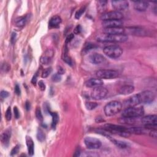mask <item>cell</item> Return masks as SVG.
Returning <instances> with one entry per match:
<instances>
[{
  "label": "cell",
  "instance_id": "cell-47",
  "mask_svg": "<svg viewBox=\"0 0 157 157\" xmlns=\"http://www.w3.org/2000/svg\"><path fill=\"white\" fill-rule=\"evenodd\" d=\"M16 37H17V34H16L15 32H14V33H12L11 38H10V41H11L12 44H14V43H15V40H16Z\"/></svg>",
  "mask_w": 157,
  "mask_h": 157
},
{
  "label": "cell",
  "instance_id": "cell-42",
  "mask_svg": "<svg viewBox=\"0 0 157 157\" xmlns=\"http://www.w3.org/2000/svg\"><path fill=\"white\" fill-rule=\"evenodd\" d=\"M1 68H2L3 71H4V72H7V71H8L10 69V66L9 65V64L8 63H4V64H3Z\"/></svg>",
  "mask_w": 157,
  "mask_h": 157
},
{
  "label": "cell",
  "instance_id": "cell-12",
  "mask_svg": "<svg viewBox=\"0 0 157 157\" xmlns=\"http://www.w3.org/2000/svg\"><path fill=\"white\" fill-rule=\"evenodd\" d=\"M139 104H140V101L138 97V95H135L129 97V98L124 101L123 102V106L125 108H128L135 107Z\"/></svg>",
  "mask_w": 157,
  "mask_h": 157
},
{
  "label": "cell",
  "instance_id": "cell-7",
  "mask_svg": "<svg viewBox=\"0 0 157 157\" xmlns=\"http://www.w3.org/2000/svg\"><path fill=\"white\" fill-rule=\"evenodd\" d=\"M138 95L140 103L149 104L155 100V94L150 90H145Z\"/></svg>",
  "mask_w": 157,
  "mask_h": 157
},
{
  "label": "cell",
  "instance_id": "cell-6",
  "mask_svg": "<svg viewBox=\"0 0 157 157\" xmlns=\"http://www.w3.org/2000/svg\"><path fill=\"white\" fill-rule=\"evenodd\" d=\"M96 76L99 79H112L118 76V73L115 70L112 69H100L96 73Z\"/></svg>",
  "mask_w": 157,
  "mask_h": 157
},
{
  "label": "cell",
  "instance_id": "cell-20",
  "mask_svg": "<svg viewBox=\"0 0 157 157\" xmlns=\"http://www.w3.org/2000/svg\"><path fill=\"white\" fill-rule=\"evenodd\" d=\"M134 91V87L132 85H124L119 89L118 92L120 95H127L132 93Z\"/></svg>",
  "mask_w": 157,
  "mask_h": 157
},
{
  "label": "cell",
  "instance_id": "cell-1",
  "mask_svg": "<svg viewBox=\"0 0 157 157\" xmlns=\"http://www.w3.org/2000/svg\"><path fill=\"white\" fill-rule=\"evenodd\" d=\"M97 41L102 42H123L127 41L128 36L125 34L123 35H109L101 34L96 37Z\"/></svg>",
  "mask_w": 157,
  "mask_h": 157
},
{
  "label": "cell",
  "instance_id": "cell-17",
  "mask_svg": "<svg viewBox=\"0 0 157 157\" xmlns=\"http://www.w3.org/2000/svg\"><path fill=\"white\" fill-rule=\"evenodd\" d=\"M142 123L144 125H156L157 124V116L156 115H149L142 118Z\"/></svg>",
  "mask_w": 157,
  "mask_h": 157
},
{
  "label": "cell",
  "instance_id": "cell-4",
  "mask_svg": "<svg viewBox=\"0 0 157 157\" xmlns=\"http://www.w3.org/2000/svg\"><path fill=\"white\" fill-rule=\"evenodd\" d=\"M103 52L108 57L111 58H118L123 53L122 47L117 45H111L104 48Z\"/></svg>",
  "mask_w": 157,
  "mask_h": 157
},
{
  "label": "cell",
  "instance_id": "cell-41",
  "mask_svg": "<svg viewBox=\"0 0 157 157\" xmlns=\"http://www.w3.org/2000/svg\"><path fill=\"white\" fill-rule=\"evenodd\" d=\"M0 95H1V99H5L8 98V97L9 96V94L8 91H4V90H3L1 91V93H0Z\"/></svg>",
  "mask_w": 157,
  "mask_h": 157
},
{
  "label": "cell",
  "instance_id": "cell-50",
  "mask_svg": "<svg viewBox=\"0 0 157 157\" xmlns=\"http://www.w3.org/2000/svg\"><path fill=\"white\" fill-rule=\"evenodd\" d=\"M80 150L79 148H77V150H75V154H74V156H80Z\"/></svg>",
  "mask_w": 157,
  "mask_h": 157
},
{
  "label": "cell",
  "instance_id": "cell-14",
  "mask_svg": "<svg viewBox=\"0 0 157 157\" xmlns=\"http://www.w3.org/2000/svg\"><path fill=\"white\" fill-rule=\"evenodd\" d=\"M53 57V51L51 49H48L41 56L40 59L41 63L43 64H45V65H47V64H48L51 62Z\"/></svg>",
  "mask_w": 157,
  "mask_h": 157
},
{
  "label": "cell",
  "instance_id": "cell-9",
  "mask_svg": "<svg viewBox=\"0 0 157 157\" xmlns=\"http://www.w3.org/2000/svg\"><path fill=\"white\" fill-rule=\"evenodd\" d=\"M84 143L89 149H98L102 145L98 139L93 137H86L84 139Z\"/></svg>",
  "mask_w": 157,
  "mask_h": 157
},
{
  "label": "cell",
  "instance_id": "cell-22",
  "mask_svg": "<svg viewBox=\"0 0 157 157\" xmlns=\"http://www.w3.org/2000/svg\"><path fill=\"white\" fill-rule=\"evenodd\" d=\"M26 142L27 147H28V154L30 156H33L34 155L35 152V145L33 139H31V137L26 136Z\"/></svg>",
  "mask_w": 157,
  "mask_h": 157
},
{
  "label": "cell",
  "instance_id": "cell-39",
  "mask_svg": "<svg viewBox=\"0 0 157 157\" xmlns=\"http://www.w3.org/2000/svg\"><path fill=\"white\" fill-rule=\"evenodd\" d=\"M38 85H39V87L41 91H44L46 90V86L45 85V83L43 82L42 80L39 81V83H38Z\"/></svg>",
  "mask_w": 157,
  "mask_h": 157
},
{
  "label": "cell",
  "instance_id": "cell-46",
  "mask_svg": "<svg viewBox=\"0 0 157 157\" xmlns=\"http://www.w3.org/2000/svg\"><path fill=\"white\" fill-rule=\"evenodd\" d=\"M14 91L16 95H20V93H21V90H20V89L19 87V86L18 85H16L15 86V89H14Z\"/></svg>",
  "mask_w": 157,
  "mask_h": 157
},
{
  "label": "cell",
  "instance_id": "cell-15",
  "mask_svg": "<svg viewBox=\"0 0 157 157\" xmlns=\"http://www.w3.org/2000/svg\"><path fill=\"white\" fill-rule=\"evenodd\" d=\"M102 26L105 28H113V27H122L123 22L122 20H111L102 21Z\"/></svg>",
  "mask_w": 157,
  "mask_h": 157
},
{
  "label": "cell",
  "instance_id": "cell-30",
  "mask_svg": "<svg viewBox=\"0 0 157 157\" xmlns=\"http://www.w3.org/2000/svg\"><path fill=\"white\" fill-rule=\"evenodd\" d=\"M37 139L40 142H43L46 139V135L44 133L41 129H39L37 133Z\"/></svg>",
  "mask_w": 157,
  "mask_h": 157
},
{
  "label": "cell",
  "instance_id": "cell-21",
  "mask_svg": "<svg viewBox=\"0 0 157 157\" xmlns=\"http://www.w3.org/2000/svg\"><path fill=\"white\" fill-rule=\"evenodd\" d=\"M10 129H7V130L5 131L2 134L1 136V142L3 143V144L7 147V146L9 145V140H10Z\"/></svg>",
  "mask_w": 157,
  "mask_h": 157
},
{
  "label": "cell",
  "instance_id": "cell-32",
  "mask_svg": "<svg viewBox=\"0 0 157 157\" xmlns=\"http://www.w3.org/2000/svg\"><path fill=\"white\" fill-rule=\"evenodd\" d=\"M95 47H96V46L94 44H91V43H86L83 48V52L84 53H86L91 49H93Z\"/></svg>",
  "mask_w": 157,
  "mask_h": 157
},
{
  "label": "cell",
  "instance_id": "cell-11",
  "mask_svg": "<svg viewBox=\"0 0 157 157\" xmlns=\"http://www.w3.org/2000/svg\"><path fill=\"white\" fill-rule=\"evenodd\" d=\"M112 5L115 10L120 12L122 10H125L128 8L129 3L128 1H124V0H118V1H112Z\"/></svg>",
  "mask_w": 157,
  "mask_h": 157
},
{
  "label": "cell",
  "instance_id": "cell-23",
  "mask_svg": "<svg viewBox=\"0 0 157 157\" xmlns=\"http://www.w3.org/2000/svg\"><path fill=\"white\" fill-rule=\"evenodd\" d=\"M109 139L111 140V142L113 144H114L117 147L120 148V149H127L129 146V145L128 142L123 141V140H117V139H113L112 137H111Z\"/></svg>",
  "mask_w": 157,
  "mask_h": 157
},
{
  "label": "cell",
  "instance_id": "cell-3",
  "mask_svg": "<svg viewBox=\"0 0 157 157\" xmlns=\"http://www.w3.org/2000/svg\"><path fill=\"white\" fill-rule=\"evenodd\" d=\"M122 109L121 102L117 101H113L107 103L104 109L105 115L107 117H111L119 113Z\"/></svg>",
  "mask_w": 157,
  "mask_h": 157
},
{
  "label": "cell",
  "instance_id": "cell-29",
  "mask_svg": "<svg viewBox=\"0 0 157 157\" xmlns=\"http://www.w3.org/2000/svg\"><path fill=\"white\" fill-rule=\"evenodd\" d=\"M50 114L52 116V127L53 128H55L57 126V123L59 120V117L56 112H50Z\"/></svg>",
  "mask_w": 157,
  "mask_h": 157
},
{
  "label": "cell",
  "instance_id": "cell-8",
  "mask_svg": "<svg viewBox=\"0 0 157 157\" xmlns=\"http://www.w3.org/2000/svg\"><path fill=\"white\" fill-rule=\"evenodd\" d=\"M108 93L107 90L103 87V86H100L98 87L94 88L91 91V96L92 98L95 100H101L104 98Z\"/></svg>",
  "mask_w": 157,
  "mask_h": 157
},
{
  "label": "cell",
  "instance_id": "cell-51",
  "mask_svg": "<svg viewBox=\"0 0 157 157\" xmlns=\"http://www.w3.org/2000/svg\"><path fill=\"white\" fill-rule=\"evenodd\" d=\"M36 82H37V75H34V76H33V79H32L31 82H32V84H33L35 85L36 84Z\"/></svg>",
  "mask_w": 157,
  "mask_h": 157
},
{
  "label": "cell",
  "instance_id": "cell-37",
  "mask_svg": "<svg viewBox=\"0 0 157 157\" xmlns=\"http://www.w3.org/2000/svg\"><path fill=\"white\" fill-rule=\"evenodd\" d=\"M52 80L53 81V82H59V81H60L62 80L61 75L58 74V73L55 74L54 75H53V76L52 77Z\"/></svg>",
  "mask_w": 157,
  "mask_h": 157
},
{
  "label": "cell",
  "instance_id": "cell-33",
  "mask_svg": "<svg viewBox=\"0 0 157 157\" xmlns=\"http://www.w3.org/2000/svg\"><path fill=\"white\" fill-rule=\"evenodd\" d=\"M86 9V7L85 6H82L80 9H79L76 12L75 14V17L76 19H79L80 18L81 16L82 15L83 13L85 12V10Z\"/></svg>",
  "mask_w": 157,
  "mask_h": 157
},
{
  "label": "cell",
  "instance_id": "cell-49",
  "mask_svg": "<svg viewBox=\"0 0 157 157\" xmlns=\"http://www.w3.org/2000/svg\"><path fill=\"white\" fill-rule=\"evenodd\" d=\"M25 109H26V111H29V110L30 109V108H31L30 102L29 101H26V102H25Z\"/></svg>",
  "mask_w": 157,
  "mask_h": 157
},
{
  "label": "cell",
  "instance_id": "cell-38",
  "mask_svg": "<svg viewBox=\"0 0 157 157\" xmlns=\"http://www.w3.org/2000/svg\"><path fill=\"white\" fill-rule=\"evenodd\" d=\"M19 150H20V146L19 145H16L15 147H14L12 149L11 152H10V155L14 156V155H16L17 154H18V152L19 151Z\"/></svg>",
  "mask_w": 157,
  "mask_h": 157
},
{
  "label": "cell",
  "instance_id": "cell-5",
  "mask_svg": "<svg viewBox=\"0 0 157 157\" xmlns=\"http://www.w3.org/2000/svg\"><path fill=\"white\" fill-rule=\"evenodd\" d=\"M144 110L142 107H132L126 108L122 112V117L135 118L140 117L144 115Z\"/></svg>",
  "mask_w": 157,
  "mask_h": 157
},
{
  "label": "cell",
  "instance_id": "cell-43",
  "mask_svg": "<svg viewBox=\"0 0 157 157\" xmlns=\"http://www.w3.org/2000/svg\"><path fill=\"white\" fill-rule=\"evenodd\" d=\"M150 136L152 138H157V131L156 129H151L150 131Z\"/></svg>",
  "mask_w": 157,
  "mask_h": 157
},
{
  "label": "cell",
  "instance_id": "cell-48",
  "mask_svg": "<svg viewBox=\"0 0 157 157\" xmlns=\"http://www.w3.org/2000/svg\"><path fill=\"white\" fill-rule=\"evenodd\" d=\"M57 71H58V74H59V75H62L64 73H65V71H64V69L61 67V66H59L58 67V69H57Z\"/></svg>",
  "mask_w": 157,
  "mask_h": 157
},
{
  "label": "cell",
  "instance_id": "cell-24",
  "mask_svg": "<svg viewBox=\"0 0 157 157\" xmlns=\"http://www.w3.org/2000/svg\"><path fill=\"white\" fill-rule=\"evenodd\" d=\"M62 23V19L58 15H55L49 21V26L52 28H57Z\"/></svg>",
  "mask_w": 157,
  "mask_h": 157
},
{
  "label": "cell",
  "instance_id": "cell-44",
  "mask_svg": "<svg viewBox=\"0 0 157 157\" xmlns=\"http://www.w3.org/2000/svg\"><path fill=\"white\" fill-rule=\"evenodd\" d=\"M81 31H82V28H81V26L79 25L75 28L74 30V33L75 35H79Z\"/></svg>",
  "mask_w": 157,
  "mask_h": 157
},
{
  "label": "cell",
  "instance_id": "cell-28",
  "mask_svg": "<svg viewBox=\"0 0 157 157\" xmlns=\"http://www.w3.org/2000/svg\"><path fill=\"white\" fill-rule=\"evenodd\" d=\"M120 123H126V124H133L135 123V118H129L122 117L119 120Z\"/></svg>",
  "mask_w": 157,
  "mask_h": 157
},
{
  "label": "cell",
  "instance_id": "cell-40",
  "mask_svg": "<svg viewBox=\"0 0 157 157\" xmlns=\"http://www.w3.org/2000/svg\"><path fill=\"white\" fill-rule=\"evenodd\" d=\"M74 38V35L73 33H71L69 34L66 38V41H65V42L66 44H68V43L71 42L73 39Z\"/></svg>",
  "mask_w": 157,
  "mask_h": 157
},
{
  "label": "cell",
  "instance_id": "cell-27",
  "mask_svg": "<svg viewBox=\"0 0 157 157\" xmlns=\"http://www.w3.org/2000/svg\"><path fill=\"white\" fill-rule=\"evenodd\" d=\"M62 58H63V60L67 64H69V65H72V59L68 55V48L66 46L64 47V53L63 54Z\"/></svg>",
  "mask_w": 157,
  "mask_h": 157
},
{
  "label": "cell",
  "instance_id": "cell-26",
  "mask_svg": "<svg viewBox=\"0 0 157 157\" xmlns=\"http://www.w3.org/2000/svg\"><path fill=\"white\" fill-rule=\"evenodd\" d=\"M27 21V16H23V17H20L15 19V24L17 26L22 27L24 26Z\"/></svg>",
  "mask_w": 157,
  "mask_h": 157
},
{
  "label": "cell",
  "instance_id": "cell-10",
  "mask_svg": "<svg viewBox=\"0 0 157 157\" xmlns=\"http://www.w3.org/2000/svg\"><path fill=\"white\" fill-rule=\"evenodd\" d=\"M123 17V16L121 12L113 10V11L107 12L102 14L101 15V19L103 21L111 20H122Z\"/></svg>",
  "mask_w": 157,
  "mask_h": 157
},
{
  "label": "cell",
  "instance_id": "cell-34",
  "mask_svg": "<svg viewBox=\"0 0 157 157\" xmlns=\"http://www.w3.org/2000/svg\"><path fill=\"white\" fill-rule=\"evenodd\" d=\"M36 117L37 118V120L39 121L43 120V116L41 112V110L39 107H37L36 110Z\"/></svg>",
  "mask_w": 157,
  "mask_h": 157
},
{
  "label": "cell",
  "instance_id": "cell-16",
  "mask_svg": "<svg viewBox=\"0 0 157 157\" xmlns=\"http://www.w3.org/2000/svg\"><path fill=\"white\" fill-rule=\"evenodd\" d=\"M124 29L122 27H113V28H105L103 30L104 33L109 35H123L124 34Z\"/></svg>",
  "mask_w": 157,
  "mask_h": 157
},
{
  "label": "cell",
  "instance_id": "cell-2",
  "mask_svg": "<svg viewBox=\"0 0 157 157\" xmlns=\"http://www.w3.org/2000/svg\"><path fill=\"white\" fill-rule=\"evenodd\" d=\"M104 129L110 133L118 134L123 138H128L131 135V134L128 131L127 128L122 126L117 125V124H106L104 125Z\"/></svg>",
  "mask_w": 157,
  "mask_h": 157
},
{
  "label": "cell",
  "instance_id": "cell-31",
  "mask_svg": "<svg viewBox=\"0 0 157 157\" xmlns=\"http://www.w3.org/2000/svg\"><path fill=\"white\" fill-rule=\"evenodd\" d=\"M97 106H98V104H97L96 102H86L85 103V107L86 108V109H88L89 111H92L95 109Z\"/></svg>",
  "mask_w": 157,
  "mask_h": 157
},
{
  "label": "cell",
  "instance_id": "cell-45",
  "mask_svg": "<svg viewBox=\"0 0 157 157\" xmlns=\"http://www.w3.org/2000/svg\"><path fill=\"white\" fill-rule=\"evenodd\" d=\"M14 112L15 118L18 119L19 118V117H20V113H19V111L18 109V108L16 106L14 107Z\"/></svg>",
  "mask_w": 157,
  "mask_h": 157
},
{
  "label": "cell",
  "instance_id": "cell-13",
  "mask_svg": "<svg viewBox=\"0 0 157 157\" xmlns=\"http://www.w3.org/2000/svg\"><path fill=\"white\" fill-rule=\"evenodd\" d=\"M89 60L93 64H100L105 62V58L100 53H94L89 56Z\"/></svg>",
  "mask_w": 157,
  "mask_h": 157
},
{
  "label": "cell",
  "instance_id": "cell-35",
  "mask_svg": "<svg viewBox=\"0 0 157 157\" xmlns=\"http://www.w3.org/2000/svg\"><path fill=\"white\" fill-rule=\"evenodd\" d=\"M5 117H6V119L8 121H10V120H11L12 112H11V109H10V107H9L7 109L6 113H5Z\"/></svg>",
  "mask_w": 157,
  "mask_h": 157
},
{
  "label": "cell",
  "instance_id": "cell-19",
  "mask_svg": "<svg viewBox=\"0 0 157 157\" xmlns=\"http://www.w3.org/2000/svg\"><path fill=\"white\" fill-rule=\"evenodd\" d=\"M149 7V3L146 1H134V8L138 11H145Z\"/></svg>",
  "mask_w": 157,
  "mask_h": 157
},
{
  "label": "cell",
  "instance_id": "cell-36",
  "mask_svg": "<svg viewBox=\"0 0 157 157\" xmlns=\"http://www.w3.org/2000/svg\"><path fill=\"white\" fill-rule=\"evenodd\" d=\"M52 69L51 68H46V69H44V71H43L42 74V78H46L47 77L48 75H50V74L52 73Z\"/></svg>",
  "mask_w": 157,
  "mask_h": 157
},
{
  "label": "cell",
  "instance_id": "cell-25",
  "mask_svg": "<svg viewBox=\"0 0 157 157\" xmlns=\"http://www.w3.org/2000/svg\"><path fill=\"white\" fill-rule=\"evenodd\" d=\"M128 131L130 134H144L146 133L145 129L140 127H131L127 128Z\"/></svg>",
  "mask_w": 157,
  "mask_h": 157
},
{
  "label": "cell",
  "instance_id": "cell-18",
  "mask_svg": "<svg viewBox=\"0 0 157 157\" xmlns=\"http://www.w3.org/2000/svg\"><path fill=\"white\" fill-rule=\"evenodd\" d=\"M103 81L99 78H92L86 82V86L89 88H96L103 85Z\"/></svg>",
  "mask_w": 157,
  "mask_h": 157
}]
</instances>
